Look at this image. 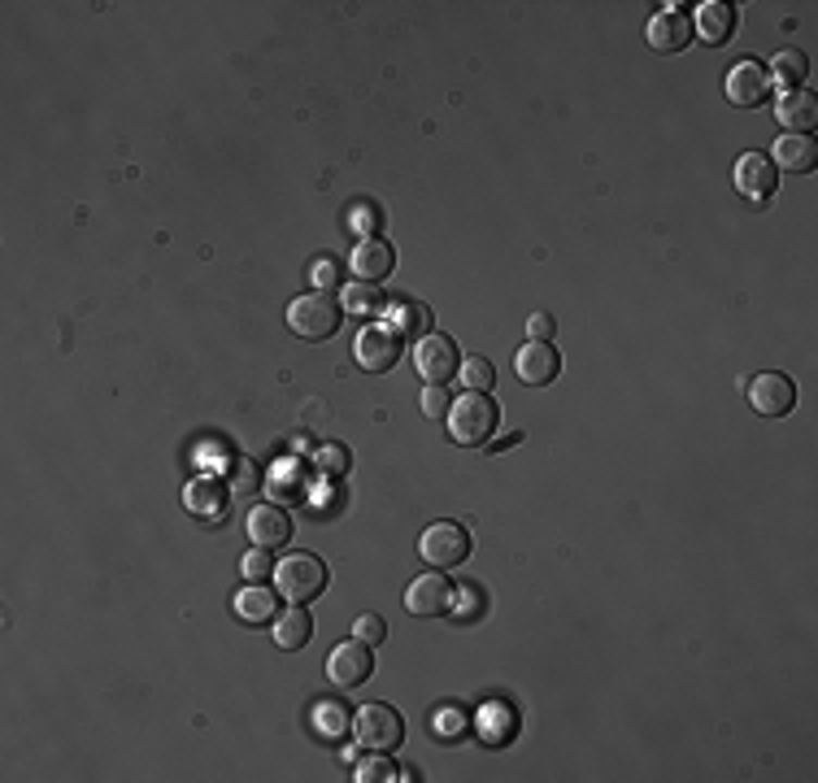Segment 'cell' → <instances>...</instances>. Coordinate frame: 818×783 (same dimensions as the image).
Listing matches in <instances>:
<instances>
[{"label": "cell", "instance_id": "20", "mask_svg": "<svg viewBox=\"0 0 818 783\" xmlns=\"http://www.w3.org/2000/svg\"><path fill=\"white\" fill-rule=\"evenodd\" d=\"M183 505L196 513V518H205V522H218L222 513H226V505H231V487H222L218 478H196V483H187V492H183Z\"/></svg>", "mask_w": 818, "mask_h": 783}, {"label": "cell", "instance_id": "24", "mask_svg": "<svg viewBox=\"0 0 818 783\" xmlns=\"http://www.w3.org/2000/svg\"><path fill=\"white\" fill-rule=\"evenodd\" d=\"M770 83L779 78L788 91H796V87H805V78H809V57L801 52V48H783L774 61H770Z\"/></svg>", "mask_w": 818, "mask_h": 783}, {"label": "cell", "instance_id": "17", "mask_svg": "<svg viewBox=\"0 0 818 783\" xmlns=\"http://www.w3.org/2000/svg\"><path fill=\"white\" fill-rule=\"evenodd\" d=\"M392 270H396V252H392V244H383L379 235H370V239H361V244L352 248V274H357L361 283H383Z\"/></svg>", "mask_w": 818, "mask_h": 783}, {"label": "cell", "instance_id": "36", "mask_svg": "<svg viewBox=\"0 0 818 783\" xmlns=\"http://www.w3.org/2000/svg\"><path fill=\"white\" fill-rule=\"evenodd\" d=\"M309 274H313V283H318L322 291H331V287H339V265H335V261H318V265H313Z\"/></svg>", "mask_w": 818, "mask_h": 783}, {"label": "cell", "instance_id": "9", "mask_svg": "<svg viewBox=\"0 0 818 783\" xmlns=\"http://www.w3.org/2000/svg\"><path fill=\"white\" fill-rule=\"evenodd\" d=\"M748 405L761 418H783L796 405V383L788 374H779V370H766V374H757L748 383Z\"/></svg>", "mask_w": 818, "mask_h": 783}, {"label": "cell", "instance_id": "1", "mask_svg": "<svg viewBox=\"0 0 818 783\" xmlns=\"http://www.w3.org/2000/svg\"><path fill=\"white\" fill-rule=\"evenodd\" d=\"M496 426H500V409H496V400L487 391H461L453 400V409H448V435L457 444H466V448L487 444L496 435Z\"/></svg>", "mask_w": 818, "mask_h": 783}, {"label": "cell", "instance_id": "25", "mask_svg": "<svg viewBox=\"0 0 818 783\" xmlns=\"http://www.w3.org/2000/svg\"><path fill=\"white\" fill-rule=\"evenodd\" d=\"M387 322L400 331V339H413V335H426V331H431V309H426L422 300H396Z\"/></svg>", "mask_w": 818, "mask_h": 783}, {"label": "cell", "instance_id": "12", "mask_svg": "<svg viewBox=\"0 0 818 783\" xmlns=\"http://www.w3.org/2000/svg\"><path fill=\"white\" fill-rule=\"evenodd\" d=\"M413 365H418V374L426 378V383H448L457 370H461V352H457V344L448 339V335H426L422 344H418V352H413Z\"/></svg>", "mask_w": 818, "mask_h": 783}, {"label": "cell", "instance_id": "31", "mask_svg": "<svg viewBox=\"0 0 818 783\" xmlns=\"http://www.w3.org/2000/svg\"><path fill=\"white\" fill-rule=\"evenodd\" d=\"M270 566H274V561H270V548H252L239 570H244L248 583H265V579H270Z\"/></svg>", "mask_w": 818, "mask_h": 783}, {"label": "cell", "instance_id": "40", "mask_svg": "<svg viewBox=\"0 0 818 783\" xmlns=\"http://www.w3.org/2000/svg\"><path fill=\"white\" fill-rule=\"evenodd\" d=\"M518 439H522V431H513V435H505V439H496V444H492V448H513V444H518Z\"/></svg>", "mask_w": 818, "mask_h": 783}, {"label": "cell", "instance_id": "28", "mask_svg": "<svg viewBox=\"0 0 818 783\" xmlns=\"http://www.w3.org/2000/svg\"><path fill=\"white\" fill-rule=\"evenodd\" d=\"M461 374H466V391H492V383H496V370L487 357H470L461 365Z\"/></svg>", "mask_w": 818, "mask_h": 783}, {"label": "cell", "instance_id": "29", "mask_svg": "<svg viewBox=\"0 0 818 783\" xmlns=\"http://www.w3.org/2000/svg\"><path fill=\"white\" fill-rule=\"evenodd\" d=\"M400 770L387 761V753H370L361 766H357V783H383V779H396Z\"/></svg>", "mask_w": 818, "mask_h": 783}, {"label": "cell", "instance_id": "2", "mask_svg": "<svg viewBox=\"0 0 818 783\" xmlns=\"http://www.w3.org/2000/svg\"><path fill=\"white\" fill-rule=\"evenodd\" d=\"M339 318H344V304H339L331 291H305V296H296L292 309H287V326H292L300 339H309V344L331 339V335L339 331Z\"/></svg>", "mask_w": 818, "mask_h": 783}, {"label": "cell", "instance_id": "8", "mask_svg": "<svg viewBox=\"0 0 818 783\" xmlns=\"http://www.w3.org/2000/svg\"><path fill=\"white\" fill-rule=\"evenodd\" d=\"M405 609L413 618H444L453 609V583L444 579V570H426L405 587Z\"/></svg>", "mask_w": 818, "mask_h": 783}, {"label": "cell", "instance_id": "38", "mask_svg": "<svg viewBox=\"0 0 818 783\" xmlns=\"http://www.w3.org/2000/svg\"><path fill=\"white\" fill-rule=\"evenodd\" d=\"M431 722H435V731H439V735H457V731L466 726V718H461V713H453V709H448V713H435Z\"/></svg>", "mask_w": 818, "mask_h": 783}, {"label": "cell", "instance_id": "15", "mask_svg": "<svg viewBox=\"0 0 818 783\" xmlns=\"http://www.w3.org/2000/svg\"><path fill=\"white\" fill-rule=\"evenodd\" d=\"M248 539L257 544V548H283L287 539H292V518H287V509L283 505H257L252 513H248Z\"/></svg>", "mask_w": 818, "mask_h": 783}, {"label": "cell", "instance_id": "5", "mask_svg": "<svg viewBox=\"0 0 818 783\" xmlns=\"http://www.w3.org/2000/svg\"><path fill=\"white\" fill-rule=\"evenodd\" d=\"M418 552L426 566L435 570H453V566H466L470 557V531L461 522H431L418 539Z\"/></svg>", "mask_w": 818, "mask_h": 783}, {"label": "cell", "instance_id": "13", "mask_svg": "<svg viewBox=\"0 0 818 783\" xmlns=\"http://www.w3.org/2000/svg\"><path fill=\"white\" fill-rule=\"evenodd\" d=\"M557 370H561V357H557V348L544 344V339H531V344H522V348L513 352V374H518V383H526V387H548V383L557 378Z\"/></svg>", "mask_w": 818, "mask_h": 783}, {"label": "cell", "instance_id": "18", "mask_svg": "<svg viewBox=\"0 0 818 783\" xmlns=\"http://www.w3.org/2000/svg\"><path fill=\"white\" fill-rule=\"evenodd\" d=\"M774 117L783 122V130H788V135H809V130L818 126V100H814V91H805V87L783 91V100H779Z\"/></svg>", "mask_w": 818, "mask_h": 783}, {"label": "cell", "instance_id": "10", "mask_svg": "<svg viewBox=\"0 0 818 783\" xmlns=\"http://www.w3.org/2000/svg\"><path fill=\"white\" fill-rule=\"evenodd\" d=\"M326 674H331V683H339V687H361V683L374 674V652H370V644H361V639L335 644L331 657H326Z\"/></svg>", "mask_w": 818, "mask_h": 783}, {"label": "cell", "instance_id": "11", "mask_svg": "<svg viewBox=\"0 0 818 783\" xmlns=\"http://www.w3.org/2000/svg\"><path fill=\"white\" fill-rule=\"evenodd\" d=\"M722 96L735 104V109H757L766 96H770V74L761 61H740L731 65V74L722 78Z\"/></svg>", "mask_w": 818, "mask_h": 783}, {"label": "cell", "instance_id": "37", "mask_svg": "<svg viewBox=\"0 0 818 783\" xmlns=\"http://www.w3.org/2000/svg\"><path fill=\"white\" fill-rule=\"evenodd\" d=\"M553 326H557V322H553L548 313H531V318H526V331H531V339H544V344H548V339H553Z\"/></svg>", "mask_w": 818, "mask_h": 783}, {"label": "cell", "instance_id": "30", "mask_svg": "<svg viewBox=\"0 0 818 783\" xmlns=\"http://www.w3.org/2000/svg\"><path fill=\"white\" fill-rule=\"evenodd\" d=\"M448 409H453V396H448L439 383H426V391H422V413H426L431 422H444Z\"/></svg>", "mask_w": 818, "mask_h": 783}, {"label": "cell", "instance_id": "22", "mask_svg": "<svg viewBox=\"0 0 818 783\" xmlns=\"http://www.w3.org/2000/svg\"><path fill=\"white\" fill-rule=\"evenodd\" d=\"M344 313H352V318H365V322H379V313L387 309V291L379 287V283H352V287H344Z\"/></svg>", "mask_w": 818, "mask_h": 783}, {"label": "cell", "instance_id": "27", "mask_svg": "<svg viewBox=\"0 0 818 783\" xmlns=\"http://www.w3.org/2000/svg\"><path fill=\"white\" fill-rule=\"evenodd\" d=\"M226 487H231V496H252L261 487V465L248 457H235L226 470Z\"/></svg>", "mask_w": 818, "mask_h": 783}, {"label": "cell", "instance_id": "34", "mask_svg": "<svg viewBox=\"0 0 818 783\" xmlns=\"http://www.w3.org/2000/svg\"><path fill=\"white\" fill-rule=\"evenodd\" d=\"M318 731H322V735H344V731H348V713L335 709V705H322V709H318Z\"/></svg>", "mask_w": 818, "mask_h": 783}, {"label": "cell", "instance_id": "33", "mask_svg": "<svg viewBox=\"0 0 818 783\" xmlns=\"http://www.w3.org/2000/svg\"><path fill=\"white\" fill-rule=\"evenodd\" d=\"M352 635H357L361 644H383V635H387V622H383L379 613H361V618H357V626H352Z\"/></svg>", "mask_w": 818, "mask_h": 783}, {"label": "cell", "instance_id": "3", "mask_svg": "<svg viewBox=\"0 0 818 783\" xmlns=\"http://www.w3.org/2000/svg\"><path fill=\"white\" fill-rule=\"evenodd\" d=\"M274 587L283 600H296V605H309L326 592V566L313 557V552H292L287 561L274 566Z\"/></svg>", "mask_w": 818, "mask_h": 783}, {"label": "cell", "instance_id": "6", "mask_svg": "<svg viewBox=\"0 0 818 783\" xmlns=\"http://www.w3.org/2000/svg\"><path fill=\"white\" fill-rule=\"evenodd\" d=\"M400 352H405V339H400V331H396L392 322H370V326L357 335V361H361V370H370V374L392 370V365L400 361Z\"/></svg>", "mask_w": 818, "mask_h": 783}, {"label": "cell", "instance_id": "7", "mask_svg": "<svg viewBox=\"0 0 818 783\" xmlns=\"http://www.w3.org/2000/svg\"><path fill=\"white\" fill-rule=\"evenodd\" d=\"M644 39H648V48L661 52V57L683 52V48L692 44V13H687L683 4L657 9V13L648 17V26H644Z\"/></svg>", "mask_w": 818, "mask_h": 783}, {"label": "cell", "instance_id": "21", "mask_svg": "<svg viewBox=\"0 0 818 783\" xmlns=\"http://www.w3.org/2000/svg\"><path fill=\"white\" fill-rule=\"evenodd\" d=\"M774 165H783L792 174H809L818 165V144L809 135H783L774 144Z\"/></svg>", "mask_w": 818, "mask_h": 783}, {"label": "cell", "instance_id": "35", "mask_svg": "<svg viewBox=\"0 0 818 783\" xmlns=\"http://www.w3.org/2000/svg\"><path fill=\"white\" fill-rule=\"evenodd\" d=\"M352 226H357V231H361V235L370 239V235L379 231V209H370V204H357V209H352Z\"/></svg>", "mask_w": 818, "mask_h": 783}, {"label": "cell", "instance_id": "4", "mask_svg": "<svg viewBox=\"0 0 818 783\" xmlns=\"http://www.w3.org/2000/svg\"><path fill=\"white\" fill-rule=\"evenodd\" d=\"M352 731L361 739L365 753H396L400 739H405V718L396 705H383V700H370L361 705V713L352 718Z\"/></svg>", "mask_w": 818, "mask_h": 783}, {"label": "cell", "instance_id": "26", "mask_svg": "<svg viewBox=\"0 0 818 783\" xmlns=\"http://www.w3.org/2000/svg\"><path fill=\"white\" fill-rule=\"evenodd\" d=\"M235 613L244 618V622H252V626H261V622H274V613H278V605H274V596L261 587V583H252L248 592H239L235 596Z\"/></svg>", "mask_w": 818, "mask_h": 783}, {"label": "cell", "instance_id": "19", "mask_svg": "<svg viewBox=\"0 0 818 783\" xmlns=\"http://www.w3.org/2000/svg\"><path fill=\"white\" fill-rule=\"evenodd\" d=\"M270 635H274V644H278L283 652H296V648H305V644L313 639V618H309V605H292V609L274 613V622H270Z\"/></svg>", "mask_w": 818, "mask_h": 783}, {"label": "cell", "instance_id": "23", "mask_svg": "<svg viewBox=\"0 0 818 783\" xmlns=\"http://www.w3.org/2000/svg\"><path fill=\"white\" fill-rule=\"evenodd\" d=\"M513 731H518V713H513L509 705L492 700V705L479 713V735H483L487 744H509V739H513Z\"/></svg>", "mask_w": 818, "mask_h": 783}, {"label": "cell", "instance_id": "39", "mask_svg": "<svg viewBox=\"0 0 818 783\" xmlns=\"http://www.w3.org/2000/svg\"><path fill=\"white\" fill-rule=\"evenodd\" d=\"M322 461H326V470H339V474L348 470V452H344V448H326Z\"/></svg>", "mask_w": 818, "mask_h": 783}, {"label": "cell", "instance_id": "32", "mask_svg": "<svg viewBox=\"0 0 818 783\" xmlns=\"http://www.w3.org/2000/svg\"><path fill=\"white\" fill-rule=\"evenodd\" d=\"M453 600H461V605H453L448 613H457L461 622H470V618H474V609H483V605H479V587H474V583H461V587H453Z\"/></svg>", "mask_w": 818, "mask_h": 783}, {"label": "cell", "instance_id": "16", "mask_svg": "<svg viewBox=\"0 0 818 783\" xmlns=\"http://www.w3.org/2000/svg\"><path fill=\"white\" fill-rule=\"evenodd\" d=\"M735 26H740V13L727 0H705L692 17V35H701L705 44H727L735 35Z\"/></svg>", "mask_w": 818, "mask_h": 783}, {"label": "cell", "instance_id": "14", "mask_svg": "<svg viewBox=\"0 0 818 783\" xmlns=\"http://www.w3.org/2000/svg\"><path fill=\"white\" fill-rule=\"evenodd\" d=\"M774 183H779V170L766 152H744L735 161V187L753 200V204H766L774 196Z\"/></svg>", "mask_w": 818, "mask_h": 783}]
</instances>
